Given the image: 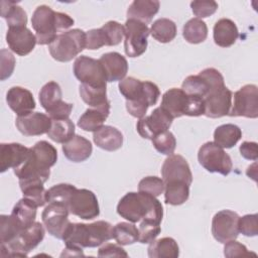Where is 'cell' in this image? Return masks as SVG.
Instances as JSON below:
<instances>
[{"label": "cell", "instance_id": "9", "mask_svg": "<svg viewBox=\"0 0 258 258\" xmlns=\"http://www.w3.org/2000/svg\"><path fill=\"white\" fill-rule=\"evenodd\" d=\"M198 160L209 172H217L222 175H228L233 168V162L230 155L224 148L212 141L206 142L200 147Z\"/></svg>", "mask_w": 258, "mask_h": 258}, {"label": "cell", "instance_id": "15", "mask_svg": "<svg viewBox=\"0 0 258 258\" xmlns=\"http://www.w3.org/2000/svg\"><path fill=\"white\" fill-rule=\"evenodd\" d=\"M70 211L60 203H48L41 214L42 224L51 236L62 240L63 234L71 224L69 220Z\"/></svg>", "mask_w": 258, "mask_h": 258}, {"label": "cell", "instance_id": "37", "mask_svg": "<svg viewBox=\"0 0 258 258\" xmlns=\"http://www.w3.org/2000/svg\"><path fill=\"white\" fill-rule=\"evenodd\" d=\"M149 30L152 37L161 43L170 42L176 36V24L168 18L155 20Z\"/></svg>", "mask_w": 258, "mask_h": 258}, {"label": "cell", "instance_id": "33", "mask_svg": "<svg viewBox=\"0 0 258 258\" xmlns=\"http://www.w3.org/2000/svg\"><path fill=\"white\" fill-rule=\"evenodd\" d=\"M15 1H1V16L6 20L8 28L26 26L27 14Z\"/></svg>", "mask_w": 258, "mask_h": 258}, {"label": "cell", "instance_id": "52", "mask_svg": "<svg viewBox=\"0 0 258 258\" xmlns=\"http://www.w3.org/2000/svg\"><path fill=\"white\" fill-rule=\"evenodd\" d=\"M205 114L204 98L195 95H188V103L185 116L198 117Z\"/></svg>", "mask_w": 258, "mask_h": 258}, {"label": "cell", "instance_id": "30", "mask_svg": "<svg viewBox=\"0 0 258 258\" xmlns=\"http://www.w3.org/2000/svg\"><path fill=\"white\" fill-rule=\"evenodd\" d=\"M159 7L160 3L157 0H134L127 9V19H136L145 24L150 23Z\"/></svg>", "mask_w": 258, "mask_h": 258}, {"label": "cell", "instance_id": "40", "mask_svg": "<svg viewBox=\"0 0 258 258\" xmlns=\"http://www.w3.org/2000/svg\"><path fill=\"white\" fill-rule=\"evenodd\" d=\"M139 232L136 226L128 222L117 223L113 227V239L121 246L131 245L138 241Z\"/></svg>", "mask_w": 258, "mask_h": 258}, {"label": "cell", "instance_id": "56", "mask_svg": "<svg viewBox=\"0 0 258 258\" xmlns=\"http://www.w3.org/2000/svg\"><path fill=\"white\" fill-rule=\"evenodd\" d=\"M63 256H84L83 248L78 246H67L60 254V257Z\"/></svg>", "mask_w": 258, "mask_h": 258}, {"label": "cell", "instance_id": "55", "mask_svg": "<svg viewBox=\"0 0 258 258\" xmlns=\"http://www.w3.org/2000/svg\"><path fill=\"white\" fill-rule=\"evenodd\" d=\"M240 153L241 155L248 160H257L258 152H257V143L256 142H250V141H244L240 145Z\"/></svg>", "mask_w": 258, "mask_h": 258}, {"label": "cell", "instance_id": "18", "mask_svg": "<svg viewBox=\"0 0 258 258\" xmlns=\"http://www.w3.org/2000/svg\"><path fill=\"white\" fill-rule=\"evenodd\" d=\"M233 93L225 85L212 89L204 98L205 114L208 118L227 116L232 106Z\"/></svg>", "mask_w": 258, "mask_h": 258}, {"label": "cell", "instance_id": "26", "mask_svg": "<svg viewBox=\"0 0 258 258\" xmlns=\"http://www.w3.org/2000/svg\"><path fill=\"white\" fill-rule=\"evenodd\" d=\"M61 149L69 160L73 162H83L91 156L93 146L87 138L75 134L72 139L62 144Z\"/></svg>", "mask_w": 258, "mask_h": 258}, {"label": "cell", "instance_id": "34", "mask_svg": "<svg viewBox=\"0 0 258 258\" xmlns=\"http://www.w3.org/2000/svg\"><path fill=\"white\" fill-rule=\"evenodd\" d=\"M79 93L82 100L91 108H98L110 104V101L107 99L106 87H94L81 84Z\"/></svg>", "mask_w": 258, "mask_h": 258}, {"label": "cell", "instance_id": "51", "mask_svg": "<svg viewBox=\"0 0 258 258\" xmlns=\"http://www.w3.org/2000/svg\"><path fill=\"white\" fill-rule=\"evenodd\" d=\"M0 59H1V71H0V80L5 81L8 79L15 68V57L13 54L7 49H1L0 51Z\"/></svg>", "mask_w": 258, "mask_h": 258}, {"label": "cell", "instance_id": "10", "mask_svg": "<svg viewBox=\"0 0 258 258\" xmlns=\"http://www.w3.org/2000/svg\"><path fill=\"white\" fill-rule=\"evenodd\" d=\"M224 85V77L222 74L214 68H208L200 72L198 75L185 78L182 82L181 90L187 95L205 98L212 89Z\"/></svg>", "mask_w": 258, "mask_h": 258}, {"label": "cell", "instance_id": "6", "mask_svg": "<svg viewBox=\"0 0 258 258\" xmlns=\"http://www.w3.org/2000/svg\"><path fill=\"white\" fill-rule=\"evenodd\" d=\"M86 48V32L79 28L70 29L57 34L48 44V50L53 59L67 62L75 58Z\"/></svg>", "mask_w": 258, "mask_h": 258}, {"label": "cell", "instance_id": "29", "mask_svg": "<svg viewBox=\"0 0 258 258\" xmlns=\"http://www.w3.org/2000/svg\"><path fill=\"white\" fill-rule=\"evenodd\" d=\"M110 114V104L98 107L89 108L78 120V126L87 132H95L100 129Z\"/></svg>", "mask_w": 258, "mask_h": 258}, {"label": "cell", "instance_id": "36", "mask_svg": "<svg viewBox=\"0 0 258 258\" xmlns=\"http://www.w3.org/2000/svg\"><path fill=\"white\" fill-rule=\"evenodd\" d=\"M46 134L52 141L63 144L75 136V124L69 118L51 120L50 129Z\"/></svg>", "mask_w": 258, "mask_h": 258}, {"label": "cell", "instance_id": "39", "mask_svg": "<svg viewBox=\"0 0 258 258\" xmlns=\"http://www.w3.org/2000/svg\"><path fill=\"white\" fill-rule=\"evenodd\" d=\"M25 227L12 214L0 216V242L7 244L14 240Z\"/></svg>", "mask_w": 258, "mask_h": 258}, {"label": "cell", "instance_id": "46", "mask_svg": "<svg viewBox=\"0 0 258 258\" xmlns=\"http://www.w3.org/2000/svg\"><path fill=\"white\" fill-rule=\"evenodd\" d=\"M23 198L32 202L37 208L43 207L47 203V190L44 188L43 184L28 185L21 188Z\"/></svg>", "mask_w": 258, "mask_h": 258}, {"label": "cell", "instance_id": "16", "mask_svg": "<svg viewBox=\"0 0 258 258\" xmlns=\"http://www.w3.org/2000/svg\"><path fill=\"white\" fill-rule=\"evenodd\" d=\"M173 118L161 107L155 108L149 116L140 118L136 124L138 134L145 139L152 140L158 134L167 131Z\"/></svg>", "mask_w": 258, "mask_h": 258}, {"label": "cell", "instance_id": "2", "mask_svg": "<svg viewBox=\"0 0 258 258\" xmlns=\"http://www.w3.org/2000/svg\"><path fill=\"white\" fill-rule=\"evenodd\" d=\"M120 93L126 99V110L135 118L145 116L147 109L157 103L160 96L159 88L156 84L136 78L128 77L119 82Z\"/></svg>", "mask_w": 258, "mask_h": 258}, {"label": "cell", "instance_id": "28", "mask_svg": "<svg viewBox=\"0 0 258 258\" xmlns=\"http://www.w3.org/2000/svg\"><path fill=\"white\" fill-rule=\"evenodd\" d=\"M213 37L217 45L221 47H230L238 39L239 31L233 20L229 18H221L214 25Z\"/></svg>", "mask_w": 258, "mask_h": 258}, {"label": "cell", "instance_id": "54", "mask_svg": "<svg viewBox=\"0 0 258 258\" xmlns=\"http://www.w3.org/2000/svg\"><path fill=\"white\" fill-rule=\"evenodd\" d=\"M251 253L248 251L247 247L236 240H231L225 243L224 246V255L226 257H236V256H244L250 255Z\"/></svg>", "mask_w": 258, "mask_h": 258}, {"label": "cell", "instance_id": "5", "mask_svg": "<svg viewBox=\"0 0 258 258\" xmlns=\"http://www.w3.org/2000/svg\"><path fill=\"white\" fill-rule=\"evenodd\" d=\"M74 19L62 12L54 11L47 5H39L31 17V25L35 30L37 44H50L59 30H66L74 25Z\"/></svg>", "mask_w": 258, "mask_h": 258}, {"label": "cell", "instance_id": "23", "mask_svg": "<svg viewBox=\"0 0 258 258\" xmlns=\"http://www.w3.org/2000/svg\"><path fill=\"white\" fill-rule=\"evenodd\" d=\"M29 148L20 143L0 144V171L5 172L9 168L20 166L29 155Z\"/></svg>", "mask_w": 258, "mask_h": 258}, {"label": "cell", "instance_id": "8", "mask_svg": "<svg viewBox=\"0 0 258 258\" xmlns=\"http://www.w3.org/2000/svg\"><path fill=\"white\" fill-rule=\"evenodd\" d=\"M38 99L51 120H61L70 117L73 104L62 101V92L56 82L50 81L43 85L39 91Z\"/></svg>", "mask_w": 258, "mask_h": 258}, {"label": "cell", "instance_id": "17", "mask_svg": "<svg viewBox=\"0 0 258 258\" xmlns=\"http://www.w3.org/2000/svg\"><path fill=\"white\" fill-rule=\"evenodd\" d=\"M238 220L239 215L234 211L222 210L218 212L212 221V234L214 238L222 244L235 240L239 235Z\"/></svg>", "mask_w": 258, "mask_h": 258}, {"label": "cell", "instance_id": "19", "mask_svg": "<svg viewBox=\"0 0 258 258\" xmlns=\"http://www.w3.org/2000/svg\"><path fill=\"white\" fill-rule=\"evenodd\" d=\"M161 175L164 183L168 181H184L190 185L192 182L190 167L185 158L179 154H171L164 160L161 167Z\"/></svg>", "mask_w": 258, "mask_h": 258}, {"label": "cell", "instance_id": "21", "mask_svg": "<svg viewBox=\"0 0 258 258\" xmlns=\"http://www.w3.org/2000/svg\"><path fill=\"white\" fill-rule=\"evenodd\" d=\"M6 42L13 52L21 56L29 54L37 44L36 36L26 26L9 27Z\"/></svg>", "mask_w": 258, "mask_h": 258}, {"label": "cell", "instance_id": "41", "mask_svg": "<svg viewBox=\"0 0 258 258\" xmlns=\"http://www.w3.org/2000/svg\"><path fill=\"white\" fill-rule=\"evenodd\" d=\"M37 207L29 200L22 198L19 200L12 209L11 214L15 216L24 227L35 222Z\"/></svg>", "mask_w": 258, "mask_h": 258}, {"label": "cell", "instance_id": "25", "mask_svg": "<svg viewBox=\"0 0 258 258\" xmlns=\"http://www.w3.org/2000/svg\"><path fill=\"white\" fill-rule=\"evenodd\" d=\"M187 103V94H185L181 89L171 88L163 94L160 107L174 119L185 115Z\"/></svg>", "mask_w": 258, "mask_h": 258}, {"label": "cell", "instance_id": "31", "mask_svg": "<svg viewBox=\"0 0 258 258\" xmlns=\"http://www.w3.org/2000/svg\"><path fill=\"white\" fill-rule=\"evenodd\" d=\"M147 252L150 258H177L179 247L173 238L163 237L149 243Z\"/></svg>", "mask_w": 258, "mask_h": 258}, {"label": "cell", "instance_id": "20", "mask_svg": "<svg viewBox=\"0 0 258 258\" xmlns=\"http://www.w3.org/2000/svg\"><path fill=\"white\" fill-rule=\"evenodd\" d=\"M15 125L24 136H39L49 131L51 119L48 115L40 112H31L26 115L17 116Z\"/></svg>", "mask_w": 258, "mask_h": 258}, {"label": "cell", "instance_id": "3", "mask_svg": "<svg viewBox=\"0 0 258 258\" xmlns=\"http://www.w3.org/2000/svg\"><path fill=\"white\" fill-rule=\"evenodd\" d=\"M117 213L131 223L146 220L160 224L163 218V208L156 197L141 191H130L122 197Z\"/></svg>", "mask_w": 258, "mask_h": 258}, {"label": "cell", "instance_id": "48", "mask_svg": "<svg viewBox=\"0 0 258 258\" xmlns=\"http://www.w3.org/2000/svg\"><path fill=\"white\" fill-rule=\"evenodd\" d=\"M238 230L246 237H254L258 234V215L251 214L239 217Z\"/></svg>", "mask_w": 258, "mask_h": 258}, {"label": "cell", "instance_id": "43", "mask_svg": "<svg viewBox=\"0 0 258 258\" xmlns=\"http://www.w3.org/2000/svg\"><path fill=\"white\" fill-rule=\"evenodd\" d=\"M151 141H152L153 147L159 153L168 155V156L173 154L176 147V139L174 135L168 130L158 134Z\"/></svg>", "mask_w": 258, "mask_h": 258}, {"label": "cell", "instance_id": "38", "mask_svg": "<svg viewBox=\"0 0 258 258\" xmlns=\"http://www.w3.org/2000/svg\"><path fill=\"white\" fill-rule=\"evenodd\" d=\"M182 36L188 43H201L208 36V26L204 20L198 17L191 18L183 25Z\"/></svg>", "mask_w": 258, "mask_h": 258}, {"label": "cell", "instance_id": "45", "mask_svg": "<svg viewBox=\"0 0 258 258\" xmlns=\"http://www.w3.org/2000/svg\"><path fill=\"white\" fill-rule=\"evenodd\" d=\"M138 232H139L138 241L142 244H149L152 241H154L157 238V236L160 234L161 227H160V224L158 223L142 220L139 225Z\"/></svg>", "mask_w": 258, "mask_h": 258}, {"label": "cell", "instance_id": "49", "mask_svg": "<svg viewBox=\"0 0 258 258\" xmlns=\"http://www.w3.org/2000/svg\"><path fill=\"white\" fill-rule=\"evenodd\" d=\"M192 13L198 18H206L213 15L218 9V3L213 0H198L190 2Z\"/></svg>", "mask_w": 258, "mask_h": 258}, {"label": "cell", "instance_id": "22", "mask_svg": "<svg viewBox=\"0 0 258 258\" xmlns=\"http://www.w3.org/2000/svg\"><path fill=\"white\" fill-rule=\"evenodd\" d=\"M6 102L9 108L17 114V116L31 113L36 107L32 93L19 86L12 87L8 90L6 94Z\"/></svg>", "mask_w": 258, "mask_h": 258}, {"label": "cell", "instance_id": "50", "mask_svg": "<svg viewBox=\"0 0 258 258\" xmlns=\"http://www.w3.org/2000/svg\"><path fill=\"white\" fill-rule=\"evenodd\" d=\"M107 45V40L102 28H94L86 32V48L95 50Z\"/></svg>", "mask_w": 258, "mask_h": 258}, {"label": "cell", "instance_id": "13", "mask_svg": "<svg viewBox=\"0 0 258 258\" xmlns=\"http://www.w3.org/2000/svg\"><path fill=\"white\" fill-rule=\"evenodd\" d=\"M228 116L246 117L255 119L258 117V88L256 85L248 84L234 93Z\"/></svg>", "mask_w": 258, "mask_h": 258}, {"label": "cell", "instance_id": "35", "mask_svg": "<svg viewBox=\"0 0 258 258\" xmlns=\"http://www.w3.org/2000/svg\"><path fill=\"white\" fill-rule=\"evenodd\" d=\"M189 185L184 181H168L164 183V201L171 206H179L187 201Z\"/></svg>", "mask_w": 258, "mask_h": 258}, {"label": "cell", "instance_id": "14", "mask_svg": "<svg viewBox=\"0 0 258 258\" xmlns=\"http://www.w3.org/2000/svg\"><path fill=\"white\" fill-rule=\"evenodd\" d=\"M70 214L83 220H93L100 215L96 195L87 188H77L68 202Z\"/></svg>", "mask_w": 258, "mask_h": 258}, {"label": "cell", "instance_id": "11", "mask_svg": "<svg viewBox=\"0 0 258 258\" xmlns=\"http://www.w3.org/2000/svg\"><path fill=\"white\" fill-rule=\"evenodd\" d=\"M150 30L147 24L136 20L127 19L124 24V50L129 57L142 55L147 48V37Z\"/></svg>", "mask_w": 258, "mask_h": 258}, {"label": "cell", "instance_id": "44", "mask_svg": "<svg viewBox=\"0 0 258 258\" xmlns=\"http://www.w3.org/2000/svg\"><path fill=\"white\" fill-rule=\"evenodd\" d=\"M101 28L105 34L108 46L117 45L123 39L124 25L120 24L119 22L110 20V21L106 22L105 24H103V26Z\"/></svg>", "mask_w": 258, "mask_h": 258}, {"label": "cell", "instance_id": "32", "mask_svg": "<svg viewBox=\"0 0 258 258\" xmlns=\"http://www.w3.org/2000/svg\"><path fill=\"white\" fill-rule=\"evenodd\" d=\"M242 137V131L235 124H223L214 131V143L222 148H232Z\"/></svg>", "mask_w": 258, "mask_h": 258}, {"label": "cell", "instance_id": "1", "mask_svg": "<svg viewBox=\"0 0 258 258\" xmlns=\"http://www.w3.org/2000/svg\"><path fill=\"white\" fill-rule=\"evenodd\" d=\"M28 158L18 167L13 169L19 179L20 189L24 186L43 184L50 175L49 168L57 160L56 148L45 140L36 142L29 148Z\"/></svg>", "mask_w": 258, "mask_h": 258}, {"label": "cell", "instance_id": "12", "mask_svg": "<svg viewBox=\"0 0 258 258\" xmlns=\"http://www.w3.org/2000/svg\"><path fill=\"white\" fill-rule=\"evenodd\" d=\"M75 77L82 83L94 87H107L105 70L99 59L87 55L78 56L73 67Z\"/></svg>", "mask_w": 258, "mask_h": 258}, {"label": "cell", "instance_id": "42", "mask_svg": "<svg viewBox=\"0 0 258 258\" xmlns=\"http://www.w3.org/2000/svg\"><path fill=\"white\" fill-rule=\"evenodd\" d=\"M77 187L70 183H58L47 189V203H60L68 207V202Z\"/></svg>", "mask_w": 258, "mask_h": 258}, {"label": "cell", "instance_id": "4", "mask_svg": "<svg viewBox=\"0 0 258 258\" xmlns=\"http://www.w3.org/2000/svg\"><path fill=\"white\" fill-rule=\"evenodd\" d=\"M113 239V226L106 221L91 224L71 223L67 228L62 240L66 246L94 248Z\"/></svg>", "mask_w": 258, "mask_h": 258}, {"label": "cell", "instance_id": "27", "mask_svg": "<svg viewBox=\"0 0 258 258\" xmlns=\"http://www.w3.org/2000/svg\"><path fill=\"white\" fill-rule=\"evenodd\" d=\"M94 143L106 151H115L122 147L123 134L117 128L103 125L93 134Z\"/></svg>", "mask_w": 258, "mask_h": 258}, {"label": "cell", "instance_id": "47", "mask_svg": "<svg viewBox=\"0 0 258 258\" xmlns=\"http://www.w3.org/2000/svg\"><path fill=\"white\" fill-rule=\"evenodd\" d=\"M138 190L153 197H158L164 191V181L157 176H146L139 181Z\"/></svg>", "mask_w": 258, "mask_h": 258}, {"label": "cell", "instance_id": "53", "mask_svg": "<svg viewBox=\"0 0 258 258\" xmlns=\"http://www.w3.org/2000/svg\"><path fill=\"white\" fill-rule=\"evenodd\" d=\"M99 257H128V253L120 245L105 243L99 248Z\"/></svg>", "mask_w": 258, "mask_h": 258}, {"label": "cell", "instance_id": "24", "mask_svg": "<svg viewBox=\"0 0 258 258\" xmlns=\"http://www.w3.org/2000/svg\"><path fill=\"white\" fill-rule=\"evenodd\" d=\"M99 60L105 70L107 82L112 83L125 79L128 72V61L121 53L116 51L106 52L101 55Z\"/></svg>", "mask_w": 258, "mask_h": 258}, {"label": "cell", "instance_id": "7", "mask_svg": "<svg viewBox=\"0 0 258 258\" xmlns=\"http://www.w3.org/2000/svg\"><path fill=\"white\" fill-rule=\"evenodd\" d=\"M44 228L39 222H34L25 227L11 242L1 244L2 257H26L44 238Z\"/></svg>", "mask_w": 258, "mask_h": 258}]
</instances>
